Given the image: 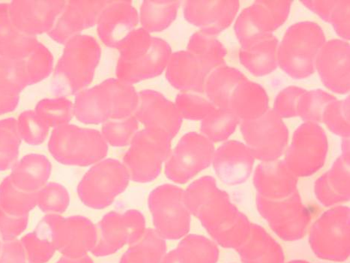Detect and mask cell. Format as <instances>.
<instances>
[{
  "mask_svg": "<svg viewBox=\"0 0 350 263\" xmlns=\"http://www.w3.org/2000/svg\"><path fill=\"white\" fill-rule=\"evenodd\" d=\"M167 245L153 229H146L144 235L123 254L120 263H161L165 257Z\"/></svg>",
  "mask_w": 350,
  "mask_h": 263,
  "instance_id": "obj_35",
  "label": "cell"
},
{
  "mask_svg": "<svg viewBox=\"0 0 350 263\" xmlns=\"http://www.w3.org/2000/svg\"><path fill=\"white\" fill-rule=\"evenodd\" d=\"M228 110L242 121L255 120L269 110V97L261 85L247 79L232 92Z\"/></svg>",
  "mask_w": 350,
  "mask_h": 263,
  "instance_id": "obj_29",
  "label": "cell"
},
{
  "mask_svg": "<svg viewBox=\"0 0 350 263\" xmlns=\"http://www.w3.org/2000/svg\"><path fill=\"white\" fill-rule=\"evenodd\" d=\"M0 251H1V244H0Z\"/></svg>",
  "mask_w": 350,
  "mask_h": 263,
  "instance_id": "obj_57",
  "label": "cell"
},
{
  "mask_svg": "<svg viewBox=\"0 0 350 263\" xmlns=\"http://www.w3.org/2000/svg\"><path fill=\"white\" fill-rule=\"evenodd\" d=\"M239 5L237 0H189L184 4V16L190 24L200 27L202 32L215 36L231 25L238 13Z\"/></svg>",
  "mask_w": 350,
  "mask_h": 263,
  "instance_id": "obj_22",
  "label": "cell"
},
{
  "mask_svg": "<svg viewBox=\"0 0 350 263\" xmlns=\"http://www.w3.org/2000/svg\"><path fill=\"white\" fill-rule=\"evenodd\" d=\"M175 105L183 118L191 121L203 120L216 108L208 99L187 92L177 95Z\"/></svg>",
  "mask_w": 350,
  "mask_h": 263,
  "instance_id": "obj_50",
  "label": "cell"
},
{
  "mask_svg": "<svg viewBox=\"0 0 350 263\" xmlns=\"http://www.w3.org/2000/svg\"><path fill=\"white\" fill-rule=\"evenodd\" d=\"M180 1L146 0L141 7V23L148 33L161 32L176 20Z\"/></svg>",
  "mask_w": 350,
  "mask_h": 263,
  "instance_id": "obj_36",
  "label": "cell"
},
{
  "mask_svg": "<svg viewBox=\"0 0 350 263\" xmlns=\"http://www.w3.org/2000/svg\"><path fill=\"white\" fill-rule=\"evenodd\" d=\"M314 192L319 202L325 207L349 200V153H342L329 171L317 180Z\"/></svg>",
  "mask_w": 350,
  "mask_h": 263,
  "instance_id": "obj_27",
  "label": "cell"
},
{
  "mask_svg": "<svg viewBox=\"0 0 350 263\" xmlns=\"http://www.w3.org/2000/svg\"><path fill=\"white\" fill-rule=\"evenodd\" d=\"M293 1H255L239 14L234 26L242 47L264 36L272 34L289 16Z\"/></svg>",
  "mask_w": 350,
  "mask_h": 263,
  "instance_id": "obj_17",
  "label": "cell"
},
{
  "mask_svg": "<svg viewBox=\"0 0 350 263\" xmlns=\"http://www.w3.org/2000/svg\"><path fill=\"white\" fill-rule=\"evenodd\" d=\"M349 44L332 40L319 51L315 68L326 88L336 94L346 95L350 89Z\"/></svg>",
  "mask_w": 350,
  "mask_h": 263,
  "instance_id": "obj_20",
  "label": "cell"
},
{
  "mask_svg": "<svg viewBox=\"0 0 350 263\" xmlns=\"http://www.w3.org/2000/svg\"><path fill=\"white\" fill-rule=\"evenodd\" d=\"M213 71L199 56L189 51L171 54L166 78L172 86L183 92L204 94L208 75Z\"/></svg>",
  "mask_w": 350,
  "mask_h": 263,
  "instance_id": "obj_25",
  "label": "cell"
},
{
  "mask_svg": "<svg viewBox=\"0 0 350 263\" xmlns=\"http://www.w3.org/2000/svg\"><path fill=\"white\" fill-rule=\"evenodd\" d=\"M51 169V162L45 156L30 153L15 164L9 177L12 184L18 190L36 192L48 182Z\"/></svg>",
  "mask_w": 350,
  "mask_h": 263,
  "instance_id": "obj_30",
  "label": "cell"
},
{
  "mask_svg": "<svg viewBox=\"0 0 350 263\" xmlns=\"http://www.w3.org/2000/svg\"><path fill=\"white\" fill-rule=\"evenodd\" d=\"M96 228L97 242L91 252L96 257H106L137 242L146 230V220L137 210L111 212L103 216Z\"/></svg>",
  "mask_w": 350,
  "mask_h": 263,
  "instance_id": "obj_16",
  "label": "cell"
},
{
  "mask_svg": "<svg viewBox=\"0 0 350 263\" xmlns=\"http://www.w3.org/2000/svg\"><path fill=\"white\" fill-rule=\"evenodd\" d=\"M102 54L95 38L73 37L66 44L51 81V91L57 97L79 94L94 79Z\"/></svg>",
  "mask_w": 350,
  "mask_h": 263,
  "instance_id": "obj_4",
  "label": "cell"
},
{
  "mask_svg": "<svg viewBox=\"0 0 350 263\" xmlns=\"http://www.w3.org/2000/svg\"><path fill=\"white\" fill-rule=\"evenodd\" d=\"M37 205V192H26L15 188L10 177L0 184V208L7 214L17 218L28 216Z\"/></svg>",
  "mask_w": 350,
  "mask_h": 263,
  "instance_id": "obj_37",
  "label": "cell"
},
{
  "mask_svg": "<svg viewBox=\"0 0 350 263\" xmlns=\"http://www.w3.org/2000/svg\"><path fill=\"white\" fill-rule=\"evenodd\" d=\"M243 263H284L281 245L262 227L252 224L251 234L237 249Z\"/></svg>",
  "mask_w": 350,
  "mask_h": 263,
  "instance_id": "obj_31",
  "label": "cell"
},
{
  "mask_svg": "<svg viewBox=\"0 0 350 263\" xmlns=\"http://www.w3.org/2000/svg\"><path fill=\"white\" fill-rule=\"evenodd\" d=\"M138 21L137 11L131 1H110L99 15L98 36L107 47L118 49L133 32Z\"/></svg>",
  "mask_w": 350,
  "mask_h": 263,
  "instance_id": "obj_23",
  "label": "cell"
},
{
  "mask_svg": "<svg viewBox=\"0 0 350 263\" xmlns=\"http://www.w3.org/2000/svg\"><path fill=\"white\" fill-rule=\"evenodd\" d=\"M27 86L25 60L0 55V95L20 97Z\"/></svg>",
  "mask_w": 350,
  "mask_h": 263,
  "instance_id": "obj_40",
  "label": "cell"
},
{
  "mask_svg": "<svg viewBox=\"0 0 350 263\" xmlns=\"http://www.w3.org/2000/svg\"><path fill=\"white\" fill-rule=\"evenodd\" d=\"M187 49L203 60L212 71L217 67L226 65L224 58L227 55V49L215 36L202 31L191 36Z\"/></svg>",
  "mask_w": 350,
  "mask_h": 263,
  "instance_id": "obj_38",
  "label": "cell"
},
{
  "mask_svg": "<svg viewBox=\"0 0 350 263\" xmlns=\"http://www.w3.org/2000/svg\"><path fill=\"white\" fill-rule=\"evenodd\" d=\"M109 2L107 0H71L66 2L64 10L48 35L59 44H66L73 37L80 35L83 30L95 26L100 12Z\"/></svg>",
  "mask_w": 350,
  "mask_h": 263,
  "instance_id": "obj_21",
  "label": "cell"
},
{
  "mask_svg": "<svg viewBox=\"0 0 350 263\" xmlns=\"http://www.w3.org/2000/svg\"><path fill=\"white\" fill-rule=\"evenodd\" d=\"M17 122L21 139L29 145H40L49 136L50 127L35 111L22 112Z\"/></svg>",
  "mask_w": 350,
  "mask_h": 263,
  "instance_id": "obj_49",
  "label": "cell"
},
{
  "mask_svg": "<svg viewBox=\"0 0 350 263\" xmlns=\"http://www.w3.org/2000/svg\"><path fill=\"white\" fill-rule=\"evenodd\" d=\"M349 3L348 0H337L327 20V23L333 26L338 35L346 40H349L350 38Z\"/></svg>",
  "mask_w": 350,
  "mask_h": 263,
  "instance_id": "obj_52",
  "label": "cell"
},
{
  "mask_svg": "<svg viewBox=\"0 0 350 263\" xmlns=\"http://www.w3.org/2000/svg\"><path fill=\"white\" fill-rule=\"evenodd\" d=\"M129 179L127 169L119 160L107 159L84 175L77 187V193L85 205L104 210L126 190Z\"/></svg>",
  "mask_w": 350,
  "mask_h": 263,
  "instance_id": "obj_8",
  "label": "cell"
},
{
  "mask_svg": "<svg viewBox=\"0 0 350 263\" xmlns=\"http://www.w3.org/2000/svg\"><path fill=\"white\" fill-rule=\"evenodd\" d=\"M328 150L324 129L318 123L306 122L295 131L284 161L295 176L308 177L324 166Z\"/></svg>",
  "mask_w": 350,
  "mask_h": 263,
  "instance_id": "obj_11",
  "label": "cell"
},
{
  "mask_svg": "<svg viewBox=\"0 0 350 263\" xmlns=\"http://www.w3.org/2000/svg\"><path fill=\"white\" fill-rule=\"evenodd\" d=\"M138 121L134 117L107 121L103 127L105 141L113 147H124L131 144L137 133Z\"/></svg>",
  "mask_w": 350,
  "mask_h": 263,
  "instance_id": "obj_47",
  "label": "cell"
},
{
  "mask_svg": "<svg viewBox=\"0 0 350 263\" xmlns=\"http://www.w3.org/2000/svg\"><path fill=\"white\" fill-rule=\"evenodd\" d=\"M240 129L254 159L262 162L278 160L288 144L289 130L273 110L255 120L241 122Z\"/></svg>",
  "mask_w": 350,
  "mask_h": 263,
  "instance_id": "obj_13",
  "label": "cell"
},
{
  "mask_svg": "<svg viewBox=\"0 0 350 263\" xmlns=\"http://www.w3.org/2000/svg\"><path fill=\"white\" fill-rule=\"evenodd\" d=\"M49 150L62 164L89 166L107 156L108 146L96 129L65 125L52 131Z\"/></svg>",
  "mask_w": 350,
  "mask_h": 263,
  "instance_id": "obj_6",
  "label": "cell"
},
{
  "mask_svg": "<svg viewBox=\"0 0 350 263\" xmlns=\"http://www.w3.org/2000/svg\"><path fill=\"white\" fill-rule=\"evenodd\" d=\"M322 123L334 134L342 138H349V97L345 100H334L326 106L323 114Z\"/></svg>",
  "mask_w": 350,
  "mask_h": 263,
  "instance_id": "obj_46",
  "label": "cell"
},
{
  "mask_svg": "<svg viewBox=\"0 0 350 263\" xmlns=\"http://www.w3.org/2000/svg\"><path fill=\"white\" fill-rule=\"evenodd\" d=\"M64 0H14L9 3L13 25L30 36L49 33L64 10Z\"/></svg>",
  "mask_w": 350,
  "mask_h": 263,
  "instance_id": "obj_18",
  "label": "cell"
},
{
  "mask_svg": "<svg viewBox=\"0 0 350 263\" xmlns=\"http://www.w3.org/2000/svg\"><path fill=\"white\" fill-rule=\"evenodd\" d=\"M170 137L161 132L144 129L137 132L123 158L130 179L149 183L157 179L162 164L171 153Z\"/></svg>",
  "mask_w": 350,
  "mask_h": 263,
  "instance_id": "obj_7",
  "label": "cell"
},
{
  "mask_svg": "<svg viewBox=\"0 0 350 263\" xmlns=\"http://www.w3.org/2000/svg\"><path fill=\"white\" fill-rule=\"evenodd\" d=\"M215 147L204 135L191 132L182 137L165 165V175L171 181L184 184L211 165Z\"/></svg>",
  "mask_w": 350,
  "mask_h": 263,
  "instance_id": "obj_15",
  "label": "cell"
},
{
  "mask_svg": "<svg viewBox=\"0 0 350 263\" xmlns=\"http://www.w3.org/2000/svg\"><path fill=\"white\" fill-rule=\"evenodd\" d=\"M254 158L242 142L231 140L215 151L213 166L219 179L225 184L234 186L245 183L251 176Z\"/></svg>",
  "mask_w": 350,
  "mask_h": 263,
  "instance_id": "obj_24",
  "label": "cell"
},
{
  "mask_svg": "<svg viewBox=\"0 0 350 263\" xmlns=\"http://www.w3.org/2000/svg\"><path fill=\"white\" fill-rule=\"evenodd\" d=\"M134 117L146 129L161 132L173 139L180 131L183 118L175 104L159 92L146 90L138 94Z\"/></svg>",
  "mask_w": 350,
  "mask_h": 263,
  "instance_id": "obj_19",
  "label": "cell"
},
{
  "mask_svg": "<svg viewBox=\"0 0 350 263\" xmlns=\"http://www.w3.org/2000/svg\"><path fill=\"white\" fill-rule=\"evenodd\" d=\"M325 36L314 22L297 23L287 29L278 49V66L294 79H305L315 72L319 51Z\"/></svg>",
  "mask_w": 350,
  "mask_h": 263,
  "instance_id": "obj_5",
  "label": "cell"
},
{
  "mask_svg": "<svg viewBox=\"0 0 350 263\" xmlns=\"http://www.w3.org/2000/svg\"><path fill=\"white\" fill-rule=\"evenodd\" d=\"M29 215L17 218L5 214L0 208V235L5 242L13 241L25 231L28 225Z\"/></svg>",
  "mask_w": 350,
  "mask_h": 263,
  "instance_id": "obj_53",
  "label": "cell"
},
{
  "mask_svg": "<svg viewBox=\"0 0 350 263\" xmlns=\"http://www.w3.org/2000/svg\"><path fill=\"white\" fill-rule=\"evenodd\" d=\"M28 86L48 78L53 71V57L45 46L38 42L36 49L25 59Z\"/></svg>",
  "mask_w": 350,
  "mask_h": 263,
  "instance_id": "obj_45",
  "label": "cell"
},
{
  "mask_svg": "<svg viewBox=\"0 0 350 263\" xmlns=\"http://www.w3.org/2000/svg\"><path fill=\"white\" fill-rule=\"evenodd\" d=\"M288 263H310V262L305 261V260H293Z\"/></svg>",
  "mask_w": 350,
  "mask_h": 263,
  "instance_id": "obj_56",
  "label": "cell"
},
{
  "mask_svg": "<svg viewBox=\"0 0 350 263\" xmlns=\"http://www.w3.org/2000/svg\"><path fill=\"white\" fill-rule=\"evenodd\" d=\"M337 98L329 92L317 89L303 95L297 106V115L306 122L322 123L326 106Z\"/></svg>",
  "mask_w": 350,
  "mask_h": 263,
  "instance_id": "obj_44",
  "label": "cell"
},
{
  "mask_svg": "<svg viewBox=\"0 0 350 263\" xmlns=\"http://www.w3.org/2000/svg\"><path fill=\"white\" fill-rule=\"evenodd\" d=\"M245 79L246 77L239 69L224 65L216 68L208 75L204 92L209 101L216 108L228 110L232 92Z\"/></svg>",
  "mask_w": 350,
  "mask_h": 263,
  "instance_id": "obj_34",
  "label": "cell"
},
{
  "mask_svg": "<svg viewBox=\"0 0 350 263\" xmlns=\"http://www.w3.org/2000/svg\"><path fill=\"white\" fill-rule=\"evenodd\" d=\"M298 177L283 160L262 162L256 166L254 185L258 195L269 200H281L297 192Z\"/></svg>",
  "mask_w": 350,
  "mask_h": 263,
  "instance_id": "obj_26",
  "label": "cell"
},
{
  "mask_svg": "<svg viewBox=\"0 0 350 263\" xmlns=\"http://www.w3.org/2000/svg\"><path fill=\"white\" fill-rule=\"evenodd\" d=\"M278 45L279 41L273 34L256 38L240 49V63L255 76L269 75L278 66Z\"/></svg>",
  "mask_w": 350,
  "mask_h": 263,
  "instance_id": "obj_28",
  "label": "cell"
},
{
  "mask_svg": "<svg viewBox=\"0 0 350 263\" xmlns=\"http://www.w3.org/2000/svg\"><path fill=\"white\" fill-rule=\"evenodd\" d=\"M307 92L304 88L290 86L279 92L273 111L281 118L297 117V106L301 97Z\"/></svg>",
  "mask_w": 350,
  "mask_h": 263,
  "instance_id": "obj_51",
  "label": "cell"
},
{
  "mask_svg": "<svg viewBox=\"0 0 350 263\" xmlns=\"http://www.w3.org/2000/svg\"><path fill=\"white\" fill-rule=\"evenodd\" d=\"M49 127L68 125L74 114V105L65 97L44 99L38 102L34 110Z\"/></svg>",
  "mask_w": 350,
  "mask_h": 263,
  "instance_id": "obj_43",
  "label": "cell"
},
{
  "mask_svg": "<svg viewBox=\"0 0 350 263\" xmlns=\"http://www.w3.org/2000/svg\"><path fill=\"white\" fill-rule=\"evenodd\" d=\"M116 75L118 80L135 84L160 75L171 56L170 45L143 28L135 29L120 47Z\"/></svg>",
  "mask_w": 350,
  "mask_h": 263,
  "instance_id": "obj_3",
  "label": "cell"
},
{
  "mask_svg": "<svg viewBox=\"0 0 350 263\" xmlns=\"http://www.w3.org/2000/svg\"><path fill=\"white\" fill-rule=\"evenodd\" d=\"M26 254L18 240L3 244L0 254V263H26Z\"/></svg>",
  "mask_w": 350,
  "mask_h": 263,
  "instance_id": "obj_54",
  "label": "cell"
},
{
  "mask_svg": "<svg viewBox=\"0 0 350 263\" xmlns=\"http://www.w3.org/2000/svg\"><path fill=\"white\" fill-rule=\"evenodd\" d=\"M57 263H94V262H93L88 255H85V256L80 258L62 257Z\"/></svg>",
  "mask_w": 350,
  "mask_h": 263,
  "instance_id": "obj_55",
  "label": "cell"
},
{
  "mask_svg": "<svg viewBox=\"0 0 350 263\" xmlns=\"http://www.w3.org/2000/svg\"><path fill=\"white\" fill-rule=\"evenodd\" d=\"M35 36L23 34L11 21L9 3H0V55L25 60L36 49Z\"/></svg>",
  "mask_w": 350,
  "mask_h": 263,
  "instance_id": "obj_32",
  "label": "cell"
},
{
  "mask_svg": "<svg viewBox=\"0 0 350 263\" xmlns=\"http://www.w3.org/2000/svg\"><path fill=\"white\" fill-rule=\"evenodd\" d=\"M311 249L322 260L344 262L349 257V208L338 206L325 212L311 228Z\"/></svg>",
  "mask_w": 350,
  "mask_h": 263,
  "instance_id": "obj_9",
  "label": "cell"
},
{
  "mask_svg": "<svg viewBox=\"0 0 350 263\" xmlns=\"http://www.w3.org/2000/svg\"><path fill=\"white\" fill-rule=\"evenodd\" d=\"M185 191L172 184L153 190L148 199L155 231L164 239L177 240L188 234L191 214L184 202Z\"/></svg>",
  "mask_w": 350,
  "mask_h": 263,
  "instance_id": "obj_10",
  "label": "cell"
},
{
  "mask_svg": "<svg viewBox=\"0 0 350 263\" xmlns=\"http://www.w3.org/2000/svg\"><path fill=\"white\" fill-rule=\"evenodd\" d=\"M69 203L68 192L59 184L49 183L37 192V205L44 213H64Z\"/></svg>",
  "mask_w": 350,
  "mask_h": 263,
  "instance_id": "obj_48",
  "label": "cell"
},
{
  "mask_svg": "<svg viewBox=\"0 0 350 263\" xmlns=\"http://www.w3.org/2000/svg\"><path fill=\"white\" fill-rule=\"evenodd\" d=\"M256 206L271 229L284 241H297L306 236L311 214L298 191L281 200H269L258 195Z\"/></svg>",
  "mask_w": 350,
  "mask_h": 263,
  "instance_id": "obj_14",
  "label": "cell"
},
{
  "mask_svg": "<svg viewBox=\"0 0 350 263\" xmlns=\"http://www.w3.org/2000/svg\"><path fill=\"white\" fill-rule=\"evenodd\" d=\"M48 229L57 251L69 258H80L94 249L97 242V228L83 216L64 218L48 214L41 221Z\"/></svg>",
  "mask_w": 350,
  "mask_h": 263,
  "instance_id": "obj_12",
  "label": "cell"
},
{
  "mask_svg": "<svg viewBox=\"0 0 350 263\" xmlns=\"http://www.w3.org/2000/svg\"><path fill=\"white\" fill-rule=\"evenodd\" d=\"M137 103L138 94L134 87L110 79L77 94L74 114L85 125H99L131 117Z\"/></svg>",
  "mask_w": 350,
  "mask_h": 263,
  "instance_id": "obj_2",
  "label": "cell"
},
{
  "mask_svg": "<svg viewBox=\"0 0 350 263\" xmlns=\"http://www.w3.org/2000/svg\"><path fill=\"white\" fill-rule=\"evenodd\" d=\"M21 140L16 119L0 120V171L16 164Z\"/></svg>",
  "mask_w": 350,
  "mask_h": 263,
  "instance_id": "obj_42",
  "label": "cell"
},
{
  "mask_svg": "<svg viewBox=\"0 0 350 263\" xmlns=\"http://www.w3.org/2000/svg\"><path fill=\"white\" fill-rule=\"evenodd\" d=\"M21 243L29 263H46L57 251L48 229L40 221L33 233L23 236Z\"/></svg>",
  "mask_w": 350,
  "mask_h": 263,
  "instance_id": "obj_41",
  "label": "cell"
},
{
  "mask_svg": "<svg viewBox=\"0 0 350 263\" xmlns=\"http://www.w3.org/2000/svg\"><path fill=\"white\" fill-rule=\"evenodd\" d=\"M184 202L189 213L225 249L237 250L251 234L252 223L232 203L228 192L217 188L213 177H202L191 184L185 191Z\"/></svg>",
  "mask_w": 350,
  "mask_h": 263,
  "instance_id": "obj_1",
  "label": "cell"
},
{
  "mask_svg": "<svg viewBox=\"0 0 350 263\" xmlns=\"http://www.w3.org/2000/svg\"><path fill=\"white\" fill-rule=\"evenodd\" d=\"M239 123L237 115L230 110L216 108L202 120L200 130L209 141L219 142L234 133Z\"/></svg>",
  "mask_w": 350,
  "mask_h": 263,
  "instance_id": "obj_39",
  "label": "cell"
},
{
  "mask_svg": "<svg viewBox=\"0 0 350 263\" xmlns=\"http://www.w3.org/2000/svg\"><path fill=\"white\" fill-rule=\"evenodd\" d=\"M219 258V247L211 240L189 235L166 254L161 263H216Z\"/></svg>",
  "mask_w": 350,
  "mask_h": 263,
  "instance_id": "obj_33",
  "label": "cell"
}]
</instances>
